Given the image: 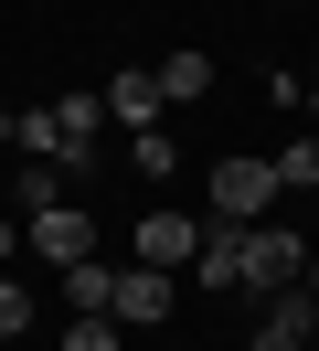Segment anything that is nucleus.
<instances>
[{
    "mask_svg": "<svg viewBox=\"0 0 319 351\" xmlns=\"http://www.w3.org/2000/svg\"><path fill=\"white\" fill-rule=\"evenodd\" d=\"M287 181H298V192H319V128H298L287 149H276V192H287Z\"/></svg>",
    "mask_w": 319,
    "mask_h": 351,
    "instance_id": "nucleus-12",
    "label": "nucleus"
},
{
    "mask_svg": "<svg viewBox=\"0 0 319 351\" xmlns=\"http://www.w3.org/2000/svg\"><path fill=\"white\" fill-rule=\"evenodd\" d=\"M128 160H139L149 181H181V160H170V128H139V138H128Z\"/></svg>",
    "mask_w": 319,
    "mask_h": 351,
    "instance_id": "nucleus-13",
    "label": "nucleus"
},
{
    "mask_svg": "<svg viewBox=\"0 0 319 351\" xmlns=\"http://www.w3.org/2000/svg\"><path fill=\"white\" fill-rule=\"evenodd\" d=\"M64 298H75V319H106V298H117V266H64Z\"/></svg>",
    "mask_w": 319,
    "mask_h": 351,
    "instance_id": "nucleus-11",
    "label": "nucleus"
},
{
    "mask_svg": "<svg viewBox=\"0 0 319 351\" xmlns=\"http://www.w3.org/2000/svg\"><path fill=\"white\" fill-rule=\"evenodd\" d=\"M191 256H202V223L191 213H149L139 223V266H191Z\"/></svg>",
    "mask_w": 319,
    "mask_h": 351,
    "instance_id": "nucleus-8",
    "label": "nucleus"
},
{
    "mask_svg": "<svg viewBox=\"0 0 319 351\" xmlns=\"http://www.w3.org/2000/svg\"><path fill=\"white\" fill-rule=\"evenodd\" d=\"M149 75H160V96H170V107H181V96H213V53H202V43H181L170 64H149Z\"/></svg>",
    "mask_w": 319,
    "mask_h": 351,
    "instance_id": "nucleus-10",
    "label": "nucleus"
},
{
    "mask_svg": "<svg viewBox=\"0 0 319 351\" xmlns=\"http://www.w3.org/2000/svg\"><path fill=\"white\" fill-rule=\"evenodd\" d=\"M21 256H43V266L64 277V266H85V256H96V223H85L75 202H54V213H32V223H21Z\"/></svg>",
    "mask_w": 319,
    "mask_h": 351,
    "instance_id": "nucleus-3",
    "label": "nucleus"
},
{
    "mask_svg": "<svg viewBox=\"0 0 319 351\" xmlns=\"http://www.w3.org/2000/svg\"><path fill=\"white\" fill-rule=\"evenodd\" d=\"M298 266H309V245H298L287 234V223H245V287H255V298H276V287H298Z\"/></svg>",
    "mask_w": 319,
    "mask_h": 351,
    "instance_id": "nucleus-2",
    "label": "nucleus"
},
{
    "mask_svg": "<svg viewBox=\"0 0 319 351\" xmlns=\"http://www.w3.org/2000/svg\"><path fill=\"white\" fill-rule=\"evenodd\" d=\"M64 351H128V330H117V319H75V330H64Z\"/></svg>",
    "mask_w": 319,
    "mask_h": 351,
    "instance_id": "nucleus-15",
    "label": "nucleus"
},
{
    "mask_svg": "<svg viewBox=\"0 0 319 351\" xmlns=\"http://www.w3.org/2000/svg\"><path fill=\"white\" fill-rule=\"evenodd\" d=\"M11 256H21V223H11V213H0V266H11Z\"/></svg>",
    "mask_w": 319,
    "mask_h": 351,
    "instance_id": "nucleus-16",
    "label": "nucleus"
},
{
    "mask_svg": "<svg viewBox=\"0 0 319 351\" xmlns=\"http://www.w3.org/2000/svg\"><path fill=\"white\" fill-rule=\"evenodd\" d=\"M21 330H32V287L0 277V341H21Z\"/></svg>",
    "mask_w": 319,
    "mask_h": 351,
    "instance_id": "nucleus-14",
    "label": "nucleus"
},
{
    "mask_svg": "<svg viewBox=\"0 0 319 351\" xmlns=\"http://www.w3.org/2000/svg\"><path fill=\"white\" fill-rule=\"evenodd\" d=\"M106 319H117V330H160V319H170V266H117Z\"/></svg>",
    "mask_w": 319,
    "mask_h": 351,
    "instance_id": "nucleus-5",
    "label": "nucleus"
},
{
    "mask_svg": "<svg viewBox=\"0 0 319 351\" xmlns=\"http://www.w3.org/2000/svg\"><path fill=\"white\" fill-rule=\"evenodd\" d=\"M276 202V160H224L213 171V223H266Z\"/></svg>",
    "mask_w": 319,
    "mask_h": 351,
    "instance_id": "nucleus-4",
    "label": "nucleus"
},
{
    "mask_svg": "<svg viewBox=\"0 0 319 351\" xmlns=\"http://www.w3.org/2000/svg\"><path fill=\"white\" fill-rule=\"evenodd\" d=\"M96 138H106V96H54V107H21V117H11V149L64 160V171H85Z\"/></svg>",
    "mask_w": 319,
    "mask_h": 351,
    "instance_id": "nucleus-1",
    "label": "nucleus"
},
{
    "mask_svg": "<svg viewBox=\"0 0 319 351\" xmlns=\"http://www.w3.org/2000/svg\"><path fill=\"white\" fill-rule=\"evenodd\" d=\"M202 287H245V223H202V256H191Z\"/></svg>",
    "mask_w": 319,
    "mask_h": 351,
    "instance_id": "nucleus-9",
    "label": "nucleus"
},
{
    "mask_svg": "<svg viewBox=\"0 0 319 351\" xmlns=\"http://www.w3.org/2000/svg\"><path fill=\"white\" fill-rule=\"evenodd\" d=\"M255 351H298V341H276V330H255Z\"/></svg>",
    "mask_w": 319,
    "mask_h": 351,
    "instance_id": "nucleus-17",
    "label": "nucleus"
},
{
    "mask_svg": "<svg viewBox=\"0 0 319 351\" xmlns=\"http://www.w3.org/2000/svg\"><path fill=\"white\" fill-rule=\"evenodd\" d=\"M64 181H75V171H64V160H32V149H21V171H11V223H32V213H54V202H64Z\"/></svg>",
    "mask_w": 319,
    "mask_h": 351,
    "instance_id": "nucleus-7",
    "label": "nucleus"
},
{
    "mask_svg": "<svg viewBox=\"0 0 319 351\" xmlns=\"http://www.w3.org/2000/svg\"><path fill=\"white\" fill-rule=\"evenodd\" d=\"M106 117H117V128L128 138H139V128H160V107H170V96H160V75H149V64H117V75H106Z\"/></svg>",
    "mask_w": 319,
    "mask_h": 351,
    "instance_id": "nucleus-6",
    "label": "nucleus"
}]
</instances>
